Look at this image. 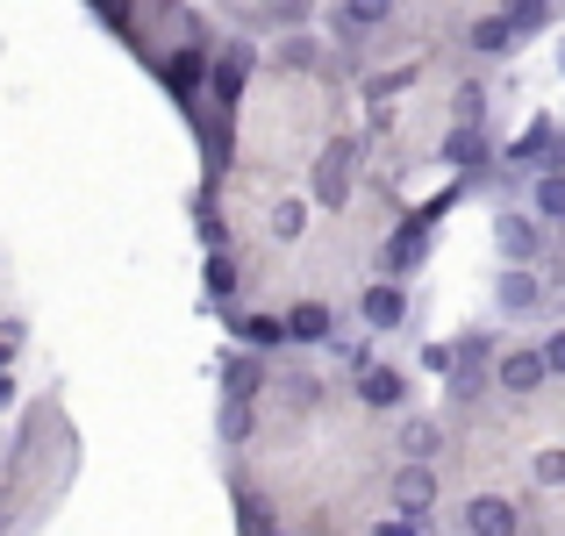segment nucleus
I'll list each match as a JSON object with an SVG mask.
<instances>
[{"instance_id": "0eeeda50", "label": "nucleus", "mask_w": 565, "mask_h": 536, "mask_svg": "<svg viewBox=\"0 0 565 536\" xmlns=\"http://www.w3.org/2000/svg\"><path fill=\"white\" fill-rule=\"evenodd\" d=\"M494 236H501V258H509V265H530V258H537V244H544L530 215H501Z\"/></svg>"}, {"instance_id": "7ed1b4c3", "label": "nucleus", "mask_w": 565, "mask_h": 536, "mask_svg": "<svg viewBox=\"0 0 565 536\" xmlns=\"http://www.w3.org/2000/svg\"><path fill=\"white\" fill-rule=\"evenodd\" d=\"M544 379H552V372H544V351H509L494 365V386H501V394H537Z\"/></svg>"}, {"instance_id": "aec40b11", "label": "nucleus", "mask_w": 565, "mask_h": 536, "mask_svg": "<svg viewBox=\"0 0 565 536\" xmlns=\"http://www.w3.org/2000/svg\"><path fill=\"white\" fill-rule=\"evenodd\" d=\"M207 293H215V301H230V293H236V265L230 258H207Z\"/></svg>"}, {"instance_id": "412c9836", "label": "nucleus", "mask_w": 565, "mask_h": 536, "mask_svg": "<svg viewBox=\"0 0 565 536\" xmlns=\"http://www.w3.org/2000/svg\"><path fill=\"white\" fill-rule=\"evenodd\" d=\"M537 486H565V451H537Z\"/></svg>"}, {"instance_id": "423d86ee", "label": "nucleus", "mask_w": 565, "mask_h": 536, "mask_svg": "<svg viewBox=\"0 0 565 536\" xmlns=\"http://www.w3.org/2000/svg\"><path fill=\"white\" fill-rule=\"evenodd\" d=\"M351 165H359V137H344L330 158L316 165V201H344V179H351Z\"/></svg>"}, {"instance_id": "2eb2a0df", "label": "nucleus", "mask_w": 565, "mask_h": 536, "mask_svg": "<svg viewBox=\"0 0 565 536\" xmlns=\"http://www.w3.org/2000/svg\"><path fill=\"white\" fill-rule=\"evenodd\" d=\"M401 451H408V458H437L444 451V429L437 422H408V429H401Z\"/></svg>"}, {"instance_id": "ddd939ff", "label": "nucleus", "mask_w": 565, "mask_h": 536, "mask_svg": "<svg viewBox=\"0 0 565 536\" xmlns=\"http://www.w3.org/2000/svg\"><path fill=\"white\" fill-rule=\"evenodd\" d=\"M258 379H265V372H258V357H244V351H236V357H222V394H258Z\"/></svg>"}, {"instance_id": "5701e85b", "label": "nucleus", "mask_w": 565, "mask_h": 536, "mask_svg": "<svg viewBox=\"0 0 565 536\" xmlns=\"http://www.w3.org/2000/svg\"><path fill=\"white\" fill-rule=\"evenodd\" d=\"M250 344H287V322H250Z\"/></svg>"}, {"instance_id": "9d476101", "label": "nucleus", "mask_w": 565, "mask_h": 536, "mask_svg": "<svg viewBox=\"0 0 565 536\" xmlns=\"http://www.w3.org/2000/svg\"><path fill=\"white\" fill-rule=\"evenodd\" d=\"M330 330H337V322H330V308H322V301H301V308H294V322H287V336H301V344H330Z\"/></svg>"}, {"instance_id": "a211bd4d", "label": "nucleus", "mask_w": 565, "mask_h": 536, "mask_svg": "<svg viewBox=\"0 0 565 536\" xmlns=\"http://www.w3.org/2000/svg\"><path fill=\"white\" fill-rule=\"evenodd\" d=\"M250 422H258V415H250V400H244V394H230V408H222V437L244 443V437H250Z\"/></svg>"}, {"instance_id": "f03ea898", "label": "nucleus", "mask_w": 565, "mask_h": 536, "mask_svg": "<svg viewBox=\"0 0 565 536\" xmlns=\"http://www.w3.org/2000/svg\"><path fill=\"white\" fill-rule=\"evenodd\" d=\"M394 14V0H337V14H330V29H337V43H365L373 29Z\"/></svg>"}, {"instance_id": "39448f33", "label": "nucleus", "mask_w": 565, "mask_h": 536, "mask_svg": "<svg viewBox=\"0 0 565 536\" xmlns=\"http://www.w3.org/2000/svg\"><path fill=\"white\" fill-rule=\"evenodd\" d=\"M466 529H472V536H509V529H515V501L472 494V501H466Z\"/></svg>"}, {"instance_id": "f3484780", "label": "nucleus", "mask_w": 565, "mask_h": 536, "mask_svg": "<svg viewBox=\"0 0 565 536\" xmlns=\"http://www.w3.org/2000/svg\"><path fill=\"white\" fill-rule=\"evenodd\" d=\"M444 372H451V400H480L487 365H466V357H458V365H444Z\"/></svg>"}, {"instance_id": "4be33fe9", "label": "nucleus", "mask_w": 565, "mask_h": 536, "mask_svg": "<svg viewBox=\"0 0 565 536\" xmlns=\"http://www.w3.org/2000/svg\"><path fill=\"white\" fill-rule=\"evenodd\" d=\"M94 8H100V22H115V29H129V14H137L129 0H94Z\"/></svg>"}, {"instance_id": "dca6fc26", "label": "nucleus", "mask_w": 565, "mask_h": 536, "mask_svg": "<svg viewBox=\"0 0 565 536\" xmlns=\"http://www.w3.org/2000/svg\"><path fill=\"white\" fill-rule=\"evenodd\" d=\"M509 22H515V36H537L552 22V0H509Z\"/></svg>"}, {"instance_id": "4468645a", "label": "nucleus", "mask_w": 565, "mask_h": 536, "mask_svg": "<svg viewBox=\"0 0 565 536\" xmlns=\"http://www.w3.org/2000/svg\"><path fill=\"white\" fill-rule=\"evenodd\" d=\"M530 308H537V279L509 272V279H501V315H530Z\"/></svg>"}, {"instance_id": "b1692460", "label": "nucleus", "mask_w": 565, "mask_h": 536, "mask_svg": "<svg viewBox=\"0 0 565 536\" xmlns=\"http://www.w3.org/2000/svg\"><path fill=\"white\" fill-rule=\"evenodd\" d=\"M544 372H558V379H565V330L552 336V344H544Z\"/></svg>"}, {"instance_id": "1a4fd4ad", "label": "nucleus", "mask_w": 565, "mask_h": 536, "mask_svg": "<svg viewBox=\"0 0 565 536\" xmlns=\"http://www.w3.org/2000/svg\"><path fill=\"white\" fill-rule=\"evenodd\" d=\"M530 207H537V222H565V172L544 165V179L530 186Z\"/></svg>"}, {"instance_id": "f257e3e1", "label": "nucleus", "mask_w": 565, "mask_h": 536, "mask_svg": "<svg viewBox=\"0 0 565 536\" xmlns=\"http://www.w3.org/2000/svg\"><path fill=\"white\" fill-rule=\"evenodd\" d=\"M394 501H401L408 523H423V515H429V501H437V472H429V458H408V465L394 472Z\"/></svg>"}, {"instance_id": "9b49d317", "label": "nucleus", "mask_w": 565, "mask_h": 536, "mask_svg": "<svg viewBox=\"0 0 565 536\" xmlns=\"http://www.w3.org/2000/svg\"><path fill=\"white\" fill-rule=\"evenodd\" d=\"M359 394L373 400V408H401V394H408V386H401V372H380V365H365V372H359Z\"/></svg>"}, {"instance_id": "f8f14e48", "label": "nucleus", "mask_w": 565, "mask_h": 536, "mask_svg": "<svg viewBox=\"0 0 565 536\" xmlns=\"http://www.w3.org/2000/svg\"><path fill=\"white\" fill-rule=\"evenodd\" d=\"M515 43H523V36H515V22H509V14H487V22L472 29V51H487V57L515 51Z\"/></svg>"}, {"instance_id": "20e7f679", "label": "nucleus", "mask_w": 565, "mask_h": 536, "mask_svg": "<svg viewBox=\"0 0 565 536\" xmlns=\"http://www.w3.org/2000/svg\"><path fill=\"white\" fill-rule=\"evenodd\" d=\"M423 236H429V215H415L408 229H401L394 244L380 250V279H401V272H415V265H423Z\"/></svg>"}, {"instance_id": "6ab92c4d", "label": "nucleus", "mask_w": 565, "mask_h": 536, "mask_svg": "<svg viewBox=\"0 0 565 536\" xmlns=\"http://www.w3.org/2000/svg\"><path fill=\"white\" fill-rule=\"evenodd\" d=\"M444 151H451V158H458V165H480V151H487V143H480V129H472V122H466V129H458V137H451V143H444Z\"/></svg>"}, {"instance_id": "6e6552de", "label": "nucleus", "mask_w": 565, "mask_h": 536, "mask_svg": "<svg viewBox=\"0 0 565 536\" xmlns=\"http://www.w3.org/2000/svg\"><path fill=\"white\" fill-rule=\"evenodd\" d=\"M408 322V293L394 287V279H380L373 293H365V330H401Z\"/></svg>"}, {"instance_id": "393cba45", "label": "nucleus", "mask_w": 565, "mask_h": 536, "mask_svg": "<svg viewBox=\"0 0 565 536\" xmlns=\"http://www.w3.org/2000/svg\"><path fill=\"white\" fill-rule=\"evenodd\" d=\"M273 229H279V236H301V207L287 201V207H279V215H273Z\"/></svg>"}]
</instances>
